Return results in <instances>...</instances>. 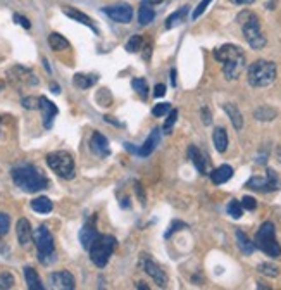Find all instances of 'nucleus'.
I'll use <instances>...</instances> for the list:
<instances>
[{
  "instance_id": "nucleus-5",
  "label": "nucleus",
  "mask_w": 281,
  "mask_h": 290,
  "mask_svg": "<svg viewBox=\"0 0 281 290\" xmlns=\"http://www.w3.org/2000/svg\"><path fill=\"white\" fill-rule=\"evenodd\" d=\"M255 249L263 250L266 256L273 259L281 258V245L278 239H276V230L274 225L271 221H266L260 225V228L255 234V240H254Z\"/></svg>"
},
{
  "instance_id": "nucleus-50",
  "label": "nucleus",
  "mask_w": 281,
  "mask_h": 290,
  "mask_svg": "<svg viewBox=\"0 0 281 290\" xmlns=\"http://www.w3.org/2000/svg\"><path fill=\"white\" fill-rule=\"evenodd\" d=\"M136 287H138V288H140V290H145V288H147V290H149V285H145L144 282H140V283H138V285H136Z\"/></svg>"
},
{
  "instance_id": "nucleus-28",
  "label": "nucleus",
  "mask_w": 281,
  "mask_h": 290,
  "mask_svg": "<svg viewBox=\"0 0 281 290\" xmlns=\"http://www.w3.org/2000/svg\"><path fill=\"white\" fill-rule=\"evenodd\" d=\"M187 14H188V6H183L182 9H178L176 12L171 14V16L166 19V30H173L174 26L182 25L185 19H187Z\"/></svg>"
},
{
  "instance_id": "nucleus-40",
  "label": "nucleus",
  "mask_w": 281,
  "mask_h": 290,
  "mask_svg": "<svg viewBox=\"0 0 281 290\" xmlns=\"http://www.w3.org/2000/svg\"><path fill=\"white\" fill-rule=\"evenodd\" d=\"M183 228H187V223H183V221H178V220H176V221H173V223H171L169 230L166 231V234H164V237H166V239H169L171 235H173V234H176V231H179V230H183Z\"/></svg>"
},
{
  "instance_id": "nucleus-21",
  "label": "nucleus",
  "mask_w": 281,
  "mask_h": 290,
  "mask_svg": "<svg viewBox=\"0 0 281 290\" xmlns=\"http://www.w3.org/2000/svg\"><path fill=\"white\" fill-rule=\"evenodd\" d=\"M223 109H225V112L228 114V118H230L233 128H235L236 131H240L242 128H244V116H242L240 109H238L235 104H231V102L225 104Z\"/></svg>"
},
{
  "instance_id": "nucleus-51",
  "label": "nucleus",
  "mask_w": 281,
  "mask_h": 290,
  "mask_svg": "<svg viewBox=\"0 0 281 290\" xmlns=\"http://www.w3.org/2000/svg\"><path fill=\"white\" fill-rule=\"evenodd\" d=\"M44 66H45V69L49 71V73H52V69H50V66H49V61L44 59Z\"/></svg>"
},
{
  "instance_id": "nucleus-26",
  "label": "nucleus",
  "mask_w": 281,
  "mask_h": 290,
  "mask_svg": "<svg viewBox=\"0 0 281 290\" xmlns=\"http://www.w3.org/2000/svg\"><path fill=\"white\" fill-rule=\"evenodd\" d=\"M25 280H26V285L30 290H44L45 288L40 277H38L36 269H33L31 266H26L25 268Z\"/></svg>"
},
{
  "instance_id": "nucleus-10",
  "label": "nucleus",
  "mask_w": 281,
  "mask_h": 290,
  "mask_svg": "<svg viewBox=\"0 0 281 290\" xmlns=\"http://www.w3.org/2000/svg\"><path fill=\"white\" fill-rule=\"evenodd\" d=\"M140 268L149 275V277L157 283V287H166L168 285V275L149 254H142L140 256Z\"/></svg>"
},
{
  "instance_id": "nucleus-3",
  "label": "nucleus",
  "mask_w": 281,
  "mask_h": 290,
  "mask_svg": "<svg viewBox=\"0 0 281 290\" xmlns=\"http://www.w3.org/2000/svg\"><path fill=\"white\" fill-rule=\"evenodd\" d=\"M238 25L242 26V33H244L247 44H249L254 50H260L264 49L268 40L263 35V30H260V23L257 14H254L252 11H244L236 16Z\"/></svg>"
},
{
  "instance_id": "nucleus-20",
  "label": "nucleus",
  "mask_w": 281,
  "mask_h": 290,
  "mask_svg": "<svg viewBox=\"0 0 281 290\" xmlns=\"http://www.w3.org/2000/svg\"><path fill=\"white\" fill-rule=\"evenodd\" d=\"M209 177H211V182L214 185H223V183H226L228 180H231L233 168H231L230 164H221L219 168L211 171V173H209Z\"/></svg>"
},
{
  "instance_id": "nucleus-2",
  "label": "nucleus",
  "mask_w": 281,
  "mask_h": 290,
  "mask_svg": "<svg viewBox=\"0 0 281 290\" xmlns=\"http://www.w3.org/2000/svg\"><path fill=\"white\" fill-rule=\"evenodd\" d=\"M212 55L217 63L223 64V73H225V78L228 82L236 80L245 68V52L238 45H221L214 49Z\"/></svg>"
},
{
  "instance_id": "nucleus-32",
  "label": "nucleus",
  "mask_w": 281,
  "mask_h": 290,
  "mask_svg": "<svg viewBox=\"0 0 281 290\" xmlns=\"http://www.w3.org/2000/svg\"><path fill=\"white\" fill-rule=\"evenodd\" d=\"M131 87L138 95H140V97H147V95H149V85H147V82L144 78H133Z\"/></svg>"
},
{
  "instance_id": "nucleus-13",
  "label": "nucleus",
  "mask_w": 281,
  "mask_h": 290,
  "mask_svg": "<svg viewBox=\"0 0 281 290\" xmlns=\"http://www.w3.org/2000/svg\"><path fill=\"white\" fill-rule=\"evenodd\" d=\"M90 149L93 154H97L98 158H107L111 156V147H109V140L102 135L100 131H93L92 139H90Z\"/></svg>"
},
{
  "instance_id": "nucleus-45",
  "label": "nucleus",
  "mask_w": 281,
  "mask_h": 290,
  "mask_svg": "<svg viewBox=\"0 0 281 290\" xmlns=\"http://www.w3.org/2000/svg\"><path fill=\"white\" fill-rule=\"evenodd\" d=\"M14 21H16L17 25H21L25 30H30V28H31V23L28 21V17L21 16V14H14Z\"/></svg>"
},
{
  "instance_id": "nucleus-35",
  "label": "nucleus",
  "mask_w": 281,
  "mask_h": 290,
  "mask_svg": "<svg viewBox=\"0 0 281 290\" xmlns=\"http://www.w3.org/2000/svg\"><path fill=\"white\" fill-rule=\"evenodd\" d=\"M257 272L266 275V277H271V278H276L279 275V269L276 268L274 264H269V263H263L257 266Z\"/></svg>"
},
{
  "instance_id": "nucleus-15",
  "label": "nucleus",
  "mask_w": 281,
  "mask_h": 290,
  "mask_svg": "<svg viewBox=\"0 0 281 290\" xmlns=\"http://www.w3.org/2000/svg\"><path fill=\"white\" fill-rule=\"evenodd\" d=\"M187 154H188V159L193 163V166L197 168L198 173L200 175H207V164H209L207 156L204 154V152L200 150L197 145H188Z\"/></svg>"
},
{
  "instance_id": "nucleus-48",
  "label": "nucleus",
  "mask_w": 281,
  "mask_h": 290,
  "mask_svg": "<svg viewBox=\"0 0 281 290\" xmlns=\"http://www.w3.org/2000/svg\"><path fill=\"white\" fill-rule=\"evenodd\" d=\"M169 76H171V85H173V87H176V69H174V68L171 69Z\"/></svg>"
},
{
  "instance_id": "nucleus-31",
  "label": "nucleus",
  "mask_w": 281,
  "mask_h": 290,
  "mask_svg": "<svg viewBox=\"0 0 281 290\" xmlns=\"http://www.w3.org/2000/svg\"><path fill=\"white\" fill-rule=\"evenodd\" d=\"M226 211H228V215L233 218V220H240V218L244 216V211H245V209L242 207L240 201L233 199V201H230V204L226 206Z\"/></svg>"
},
{
  "instance_id": "nucleus-4",
  "label": "nucleus",
  "mask_w": 281,
  "mask_h": 290,
  "mask_svg": "<svg viewBox=\"0 0 281 290\" xmlns=\"http://www.w3.org/2000/svg\"><path fill=\"white\" fill-rule=\"evenodd\" d=\"M276 76H278V68L273 61L259 59L252 63L247 69V82L254 88L269 87L276 82Z\"/></svg>"
},
{
  "instance_id": "nucleus-16",
  "label": "nucleus",
  "mask_w": 281,
  "mask_h": 290,
  "mask_svg": "<svg viewBox=\"0 0 281 290\" xmlns=\"http://www.w3.org/2000/svg\"><path fill=\"white\" fill-rule=\"evenodd\" d=\"M159 144H160V130L159 128H154V130L150 131V135L147 137V140L140 145V149L136 150V154L140 156V158H147V156H150L152 152L157 149Z\"/></svg>"
},
{
  "instance_id": "nucleus-25",
  "label": "nucleus",
  "mask_w": 281,
  "mask_h": 290,
  "mask_svg": "<svg viewBox=\"0 0 281 290\" xmlns=\"http://www.w3.org/2000/svg\"><path fill=\"white\" fill-rule=\"evenodd\" d=\"M31 209L35 212H38V215H49V212H52V209H54V204H52V201L49 197H36L31 201Z\"/></svg>"
},
{
  "instance_id": "nucleus-17",
  "label": "nucleus",
  "mask_w": 281,
  "mask_h": 290,
  "mask_svg": "<svg viewBox=\"0 0 281 290\" xmlns=\"http://www.w3.org/2000/svg\"><path fill=\"white\" fill-rule=\"evenodd\" d=\"M63 12H64L68 17L73 19V21L79 23V25H85L87 28H90V30H92L95 35H98V30H97V26H95V23H93L92 19H90L85 12L78 11V9H74V7H63Z\"/></svg>"
},
{
  "instance_id": "nucleus-39",
  "label": "nucleus",
  "mask_w": 281,
  "mask_h": 290,
  "mask_svg": "<svg viewBox=\"0 0 281 290\" xmlns=\"http://www.w3.org/2000/svg\"><path fill=\"white\" fill-rule=\"evenodd\" d=\"M211 2H212V0H202V2H200L198 6L195 7V11H193V14H192V19H193V21H195V19H198L204 12H206V9L211 6Z\"/></svg>"
},
{
  "instance_id": "nucleus-19",
  "label": "nucleus",
  "mask_w": 281,
  "mask_h": 290,
  "mask_svg": "<svg viewBox=\"0 0 281 290\" xmlns=\"http://www.w3.org/2000/svg\"><path fill=\"white\" fill-rule=\"evenodd\" d=\"M98 230H97V226L93 225V223H87L82 230H79V242H82V247L83 249H90V245L93 244L95 240L98 239Z\"/></svg>"
},
{
  "instance_id": "nucleus-24",
  "label": "nucleus",
  "mask_w": 281,
  "mask_h": 290,
  "mask_svg": "<svg viewBox=\"0 0 281 290\" xmlns=\"http://www.w3.org/2000/svg\"><path fill=\"white\" fill-rule=\"evenodd\" d=\"M155 17V11H154V6L149 2H144L138 9V23H140L142 26H147L150 25L152 21H154Z\"/></svg>"
},
{
  "instance_id": "nucleus-52",
  "label": "nucleus",
  "mask_w": 281,
  "mask_h": 290,
  "mask_svg": "<svg viewBox=\"0 0 281 290\" xmlns=\"http://www.w3.org/2000/svg\"><path fill=\"white\" fill-rule=\"evenodd\" d=\"M2 88H4V87H2V85H0V90H2Z\"/></svg>"
},
{
  "instance_id": "nucleus-9",
  "label": "nucleus",
  "mask_w": 281,
  "mask_h": 290,
  "mask_svg": "<svg viewBox=\"0 0 281 290\" xmlns=\"http://www.w3.org/2000/svg\"><path fill=\"white\" fill-rule=\"evenodd\" d=\"M245 187L250 188V190H255V192H263V194L276 192V190L281 188V178L278 177V173H276L274 169L268 168V169H266L264 177L254 175V177L247 182Z\"/></svg>"
},
{
  "instance_id": "nucleus-33",
  "label": "nucleus",
  "mask_w": 281,
  "mask_h": 290,
  "mask_svg": "<svg viewBox=\"0 0 281 290\" xmlns=\"http://www.w3.org/2000/svg\"><path fill=\"white\" fill-rule=\"evenodd\" d=\"M142 49H144V38H142L140 35H133L130 40L126 42V50L128 52H140Z\"/></svg>"
},
{
  "instance_id": "nucleus-30",
  "label": "nucleus",
  "mask_w": 281,
  "mask_h": 290,
  "mask_svg": "<svg viewBox=\"0 0 281 290\" xmlns=\"http://www.w3.org/2000/svg\"><path fill=\"white\" fill-rule=\"evenodd\" d=\"M276 114H278L276 112V109L269 107V106H263V107H259L254 111V118L257 121H273L276 118Z\"/></svg>"
},
{
  "instance_id": "nucleus-34",
  "label": "nucleus",
  "mask_w": 281,
  "mask_h": 290,
  "mask_svg": "<svg viewBox=\"0 0 281 290\" xmlns=\"http://www.w3.org/2000/svg\"><path fill=\"white\" fill-rule=\"evenodd\" d=\"M176 121H178V109H171V111L168 112V120L164 121V126H163V131L166 133V135H169V133L173 131Z\"/></svg>"
},
{
  "instance_id": "nucleus-47",
  "label": "nucleus",
  "mask_w": 281,
  "mask_h": 290,
  "mask_svg": "<svg viewBox=\"0 0 281 290\" xmlns=\"http://www.w3.org/2000/svg\"><path fill=\"white\" fill-rule=\"evenodd\" d=\"M231 4H235V6H250V4H254L255 0H230Z\"/></svg>"
},
{
  "instance_id": "nucleus-29",
  "label": "nucleus",
  "mask_w": 281,
  "mask_h": 290,
  "mask_svg": "<svg viewBox=\"0 0 281 290\" xmlns=\"http://www.w3.org/2000/svg\"><path fill=\"white\" fill-rule=\"evenodd\" d=\"M47 42H49L50 49L55 52H63V50L69 49V42L66 40L63 35H59V33H50L49 38H47Z\"/></svg>"
},
{
  "instance_id": "nucleus-22",
  "label": "nucleus",
  "mask_w": 281,
  "mask_h": 290,
  "mask_svg": "<svg viewBox=\"0 0 281 290\" xmlns=\"http://www.w3.org/2000/svg\"><path fill=\"white\" fill-rule=\"evenodd\" d=\"M212 142H214V147L219 154H225L226 149H228V133L223 126H217L216 130L212 133Z\"/></svg>"
},
{
  "instance_id": "nucleus-43",
  "label": "nucleus",
  "mask_w": 281,
  "mask_h": 290,
  "mask_svg": "<svg viewBox=\"0 0 281 290\" xmlns=\"http://www.w3.org/2000/svg\"><path fill=\"white\" fill-rule=\"evenodd\" d=\"M25 109H38V99L36 97H25L21 101Z\"/></svg>"
},
{
  "instance_id": "nucleus-46",
  "label": "nucleus",
  "mask_w": 281,
  "mask_h": 290,
  "mask_svg": "<svg viewBox=\"0 0 281 290\" xmlns=\"http://www.w3.org/2000/svg\"><path fill=\"white\" fill-rule=\"evenodd\" d=\"M166 95V85H163V83H157L155 85V88H154V97H164Z\"/></svg>"
},
{
  "instance_id": "nucleus-7",
  "label": "nucleus",
  "mask_w": 281,
  "mask_h": 290,
  "mask_svg": "<svg viewBox=\"0 0 281 290\" xmlns=\"http://www.w3.org/2000/svg\"><path fill=\"white\" fill-rule=\"evenodd\" d=\"M116 237L112 235H98V239L90 245L88 253H90V259L92 263L97 266V268H106L111 256L116 250Z\"/></svg>"
},
{
  "instance_id": "nucleus-23",
  "label": "nucleus",
  "mask_w": 281,
  "mask_h": 290,
  "mask_svg": "<svg viewBox=\"0 0 281 290\" xmlns=\"http://www.w3.org/2000/svg\"><path fill=\"white\" fill-rule=\"evenodd\" d=\"M97 82H98V76H97V74L76 73V74H74V78H73L74 87H78L79 90H88V88H92Z\"/></svg>"
},
{
  "instance_id": "nucleus-1",
  "label": "nucleus",
  "mask_w": 281,
  "mask_h": 290,
  "mask_svg": "<svg viewBox=\"0 0 281 290\" xmlns=\"http://www.w3.org/2000/svg\"><path fill=\"white\" fill-rule=\"evenodd\" d=\"M11 177L14 183H16V187H19L26 194H36L49 187V178L36 166L30 163H21L14 166L11 169Z\"/></svg>"
},
{
  "instance_id": "nucleus-6",
  "label": "nucleus",
  "mask_w": 281,
  "mask_h": 290,
  "mask_svg": "<svg viewBox=\"0 0 281 290\" xmlns=\"http://www.w3.org/2000/svg\"><path fill=\"white\" fill-rule=\"evenodd\" d=\"M33 240H35L36 250H38V261L42 264H50L55 261V244H54V235L45 225L38 226L33 231Z\"/></svg>"
},
{
  "instance_id": "nucleus-38",
  "label": "nucleus",
  "mask_w": 281,
  "mask_h": 290,
  "mask_svg": "<svg viewBox=\"0 0 281 290\" xmlns=\"http://www.w3.org/2000/svg\"><path fill=\"white\" fill-rule=\"evenodd\" d=\"M0 287L4 288H12L14 287V277L11 273H0Z\"/></svg>"
},
{
  "instance_id": "nucleus-12",
  "label": "nucleus",
  "mask_w": 281,
  "mask_h": 290,
  "mask_svg": "<svg viewBox=\"0 0 281 290\" xmlns=\"http://www.w3.org/2000/svg\"><path fill=\"white\" fill-rule=\"evenodd\" d=\"M38 109L42 111V120H44V128L45 130H50L52 126H54V120L57 118V114H59V109L52 101L45 97V95H42V97H38Z\"/></svg>"
},
{
  "instance_id": "nucleus-11",
  "label": "nucleus",
  "mask_w": 281,
  "mask_h": 290,
  "mask_svg": "<svg viewBox=\"0 0 281 290\" xmlns=\"http://www.w3.org/2000/svg\"><path fill=\"white\" fill-rule=\"evenodd\" d=\"M104 14H107L114 23H121V25H130L133 21V7L130 4H116V6H109L102 9Z\"/></svg>"
},
{
  "instance_id": "nucleus-44",
  "label": "nucleus",
  "mask_w": 281,
  "mask_h": 290,
  "mask_svg": "<svg viewBox=\"0 0 281 290\" xmlns=\"http://www.w3.org/2000/svg\"><path fill=\"white\" fill-rule=\"evenodd\" d=\"M200 116H202V123L206 126L212 125V114H211V111H209L207 107H202V111H200Z\"/></svg>"
},
{
  "instance_id": "nucleus-41",
  "label": "nucleus",
  "mask_w": 281,
  "mask_h": 290,
  "mask_svg": "<svg viewBox=\"0 0 281 290\" xmlns=\"http://www.w3.org/2000/svg\"><path fill=\"white\" fill-rule=\"evenodd\" d=\"M240 204H242V207L247 209V211H255V209H257V201L254 197H250V196H245L240 201Z\"/></svg>"
},
{
  "instance_id": "nucleus-42",
  "label": "nucleus",
  "mask_w": 281,
  "mask_h": 290,
  "mask_svg": "<svg viewBox=\"0 0 281 290\" xmlns=\"http://www.w3.org/2000/svg\"><path fill=\"white\" fill-rule=\"evenodd\" d=\"M135 192L138 196V201H140L142 206H145L147 204V197H145V192H144V187H142L140 182H135Z\"/></svg>"
},
{
  "instance_id": "nucleus-53",
  "label": "nucleus",
  "mask_w": 281,
  "mask_h": 290,
  "mask_svg": "<svg viewBox=\"0 0 281 290\" xmlns=\"http://www.w3.org/2000/svg\"><path fill=\"white\" fill-rule=\"evenodd\" d=\"M0 290H2V287H0Z\"/></svg>"
},
{
  "instance_id": "nucleus-8",
  "label": "nucleus",
  "mask_w": 281,
  "mask_h": 290,
  "mask_svg": "<svg viewBox=\"0 0 281 290\" xmlns=\"http://www.w3.org/2000/svg\"><path fill=\"white\" fill-rule=\"evenodd\" d=\"M47 164L49 168L54 171L57 177L64 180H73L74 178V159L68 150H55L47 154Z\"/></svg>"
},
{
  "instance_id": "nucleus-36",
  "label": "nucleus",
  "mask_w": 281,
  "mask_h": 290,
  "mask_svg": "<svg viewBox=\"0 0 281 290\" xmlns=\"http://www.w3.org/2000/svg\"><path fill=\"white\" fill-rule=\"evenodd\" d=\"M171 111V104L169 102H160V104H155L154 109H152V114L155 118H164L168 116V112Z\"/></svg>"
},
{
  "instance_id": "nucleus-37",
  "label": "nucleus",
  "mask_w": 281,
  "mask_h": 290,
  "mask_svg": "<svg viewBox=\"0 0 281 290\" xmlns=\"http://www.w3.org/2000/svg\"><path fill=\"white\" fill-rule=\"evenodd\" d=\"M9 228H11V216L6 212H0V239H4L9 234Z\"/></svg>"
},
{
  "instance_id": "nucleus-14",
  "label": "nucleus",
  "mask_w": 281,
  "mask_h": 290,
  "mask_svg": "<svg viewBox=\"0 0 281 290\" xmlns=\"http://www.w3.org/2000/svg\"><path fill=\"white\" fill-rule=\"evenodd\" d=\"M74 277L69 272H54L50 275V287L59 290H73L74 288Z\"/></svg>"
},
{
  "instance_id": "nucleus-27",
  "label": "nucleus",
  "mask_w": 281,
  "mask_h": 290,
  "mask_svg": "<svg viewBox=\"0 0 281 290\" xmlns=\"http://www.w3.org/2000/svg\"><path fill=\"white\" fill-rule=\"evenodd\" d=\"M236 244H238V249H240L245 256L254 254V250H255L254 242H252L249 237H247V234H244L242 230H236Z\"/></svg>"
},
{
  "instance_id": "nucleus-49",
  "label": "nucleus",
  "mask_w": 281,
  "mask_h": 290,
  "mask_svg": "<svg viewBox=\"0 0 281 290\" xmlns=\"http://www.w3.org/2000/svg\"><path fill=\"white\" fill-rule=\"evenodd\" d=\"M50 88H52V92H54V93H61V87L57 83H52Z\"/></svg>"
},
{
  "instance_id": "nucleus-18",
  "label": "nucleus",
  "mask_w": 281,
  "mask_h": 290,
  "mask_svg": "<svg viewBox=\"0 0 281 290\" xmlns=\"http://www.w3.org/2000/svg\"><path fill=\"white\" fill-rule=\"evenodd\" d=\"M16 235H17V242L21 244L23 247L30 245V242L33 240V230H31V225L26 218H19L17 220V225H16Z\"/></svg>"
}]
</instances>
